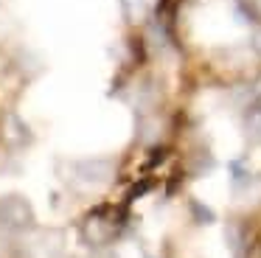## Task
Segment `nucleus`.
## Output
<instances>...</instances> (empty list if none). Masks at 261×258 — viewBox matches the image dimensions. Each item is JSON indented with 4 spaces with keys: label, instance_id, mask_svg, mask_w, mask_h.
Listing matches in <instances>:
<instances>
[{
    "label": "nucleus",
    "instance_id": "1",
    "mask_svg": "<svg viewBox=\"0 0 261 258\" xmlns=\"http://www.w3.org/2000/svg\"><path fill=\"white\" fill-rule=\"evenodd\" d=\"M0 219L9 222L12 227H23V224L31 222V211L23 199H6L0 202Z\"/></svg>",
    "mask_w": 261,
    "mask_h": 258
},
{
    "label": "nucleus",
    "instance_id": "2",
    "mask_svg": "<svg viewBox=\"0 0 261 258\" xmlns=\"http://www.w3.org/2000/svg\"><path fill=\"white\" fill-rule=\"evenodd\" d=\"M76 171H79V177L90 185H101V183H107V177H110L107 163H82V166H76Z\"/></svg>",
    "mask_w": 261,
    "mask_h": 258
},
{
    "label": "nucleus",
    "instance_id": "3",
    "mask_svg": "<svg viewBox=\"0 0 261 258\" xmlns=\"http://www.w3.org/2000/svg\"><path fill=\"white\" fill-rule=\"evenodd\" d=\"M124 6H126V14H129L132 20H143V17L152 11L154 0H124Z\"/></svg>",
    "mask_w": 261,
    "mask_h": 258
},
{
    "label": "nucleus",
    "instance_id": "4",
    "mask_svg": "<svg viewBox=\"0 0 261 258\" xmlns=\"http://www.w3.org/2000/svg\"><path fill=\"white\" fill-rule=\"evenodd\" d=\"M247 132H250V138L261 140V110L250 115V121H247Z\"/></svg>",
    "mask_w": 261,
    "mask_h": 258
}]
</instances>
